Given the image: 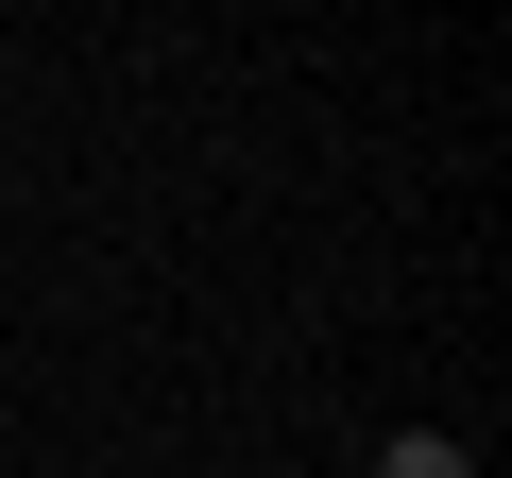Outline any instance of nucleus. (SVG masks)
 Masks as SVG:
<instances>
[{
  "label": "nucleus",
  "instance_id": "f257e3e1",
  "mask_svg": "<svg viewBox=\"0 0 512 478\" xmlns=\"http://www.w3.org/2000/svg\"><path fill=\"white\" fill-rule=\"evenodd\" d=\"M376 478H478V461H461V444H393Z\"/></svg>",
  "mask_w": 512,
  "mask_h": 478
}]
</instances>
